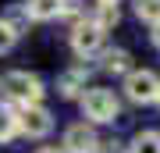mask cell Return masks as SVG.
Returning <instances> with one entry per match:
<instances>
[{
  "label": "cell",
  "mask_w": 160,
  "mask_h": 153,
  "mask_svg": "<svg viewBox=\"0 0 160 153\" xmlns=\"http://www.w3.org/2000/svg\"><path fill=\"white\" fill-rule=\"evenodd\" d=\"M25 11H29L32 22H50V18H61L68 11V4H64V0H29Z\"/></svg>",
  "instance_id": "obj_7"
},
{
  "label": "cell",
  "mask_w": 160,
  "mask_h": 153,
  "mask_svg": "<svg viewBox=\"0 0 160 153\" xmlns=\"http://www.w3.org/2000/svg\"><path fill=\"white\" fill-rule=\"evenodd\" d=\"M36 153H64V150H50V146H46V150H36Z\"/></svg>",
  "instance_id": "obj_16"
},
{
  "label": "cell",
  "mask_w": 160,
  "mask_h": 153,
  "mask_svg": "<svg viewBox=\"0 0 160 153\" xmlns=\"http://www.w3.org/2000/svg\"><path fill=\"white\" fill-rule=\"evenodd\" d=\"M14 135H18V110L11 103H0V142H7Z\"/></svg>",
  "instance_id": "obj_10"
},
{
  "label": "cell",
  "mask_w": 160,
  "mask_h": 153,
  "mask_svg": "<svg viewBox=\"0 0 160 153\" xmlns=\"http://www.w3.org/2000/svg\"><path fill=\"white\" fill-rule=\"evenodd\" d=\"M157 103H160V96H157Z\"/></svg>",
  "instance_id": "obj_18"
},
{
  "label": "cell",
  "mask_w": 160,
  "mask_h": 153,
  "mask_svg": "<svg viewBox=\"0 0 160 153\" xmlns=\"http://www.w3.org/2000/svg\"><path fill=\"white\" fill-rule=\"evenodd\" d=\"M50 128H53V118L43 103H32V107L18 110V132L25 139H43V135H50Z\"/></svg>",
  "instance_id": "obj_4"
},
{
  "label": "cell",
  "mask_w": 160,
  "mask_h": 153,
  "mask_svg": "<svg viewBox=\"0 0 160 153\" xmlns=\"http://www.w3.org/2000/svg\"><path fill=\"white\" fill-rule=\"evenodd\" d=\"M82 114L89 125H107L121 114V103L110 89H86L82 93Z\"/></svg>",
  "instance_id": "obj_2"
},
{
  "label": "cell",
  "mask_w": 160,
  "mask_h": 153,
  "mask_svg": "<svg viewBox=\"0 0 160 153\" xmlns=\"http://www.w3.org/2000/svg\"><path fill=\"white\" fill-rule=\"evenodd\" d=\"M14 39H18V32L4 22V18H0V54H7V50H11V46H14Z\"/></svg>",
  "instance_id": "obj_14"
},
{
  "label": "cell",
  "mask_w": 160,
  "mask_h": 153,
  "mask_svg": "<svg viewBox=\"0 0 160 153\" xmlns=\"http://www.w3.org/2000/svg\"><path fill=\"white\" fill-rule=\"evenodd\" d=\"M61 146H64V153H100V139H96V132H92V125L75 121V125H68Z\"/></svg>",
  "instance_id": "obj_6"
},
{
  "label": "cell",
  "mask_w": 160,
  "mask_h": 153,
  "mask_svg": "<svg viewBox=\"0 0 160 153\" xmlns=\"http://www.w3.org/2000/svg\"><path fill=\"white\" fill-rule=\"evenodd\" d=\"M0 96L7 103H18V107H32L43 100V82L29 71H7L0 75Z\"/></svg>",
  "instance_id": "obj_1"
},
{
  "label": "cell",
  "mask_w": 160,
  "mask_h": 153,
  "mask_svg": "<svg viewBox=\"0 0 160 153\" xmlns=\"http://www.w3.org/2000/svg\"><path fill=\"white\" fill-rule=\"evenodd\" d=\"M100 4H118V0H100Z\"/></svg>",
  "instance_id": "obj_17"
},
{
  "label": "cell",
  "mask_w": 160,
  "mask_h": 153,
  "mask_svg": "<svg viewBox=\"0 0 160 153\" xmlns=\"http://www.w3.org/2000/svg\"><path fill=\"white\" fill-rule=\"evenodd\" d=\"M128 153H160V132H139L132 139Z\"/></svg>",
  "instance_id": "obj_11"
},
{
  "label": "cell",
  "mask_w": 160,
  "mask_h": 153,
  "mask_svg": "<svg viewBox=\"0 0 160 153\" xmlns=\"http://www.w3.org/2000/svg\"><path fill=\"white\" fill-rule=\"evenodd\" d=\"M153 46H157V50H160V25L153 28Z\"/></svg>",
  "instance_id": "obj_15"
},
{
  "label": "cell",
  "mask_w": 160,
  "mask_h": 153,
  "mask_svg": "<svg viewBox=\"0 0 160 153\" xmlns=\"http://www.w3.org/2000/svg\"><path fill=\"white\" fill-rule=\"evenodd\" d=\"M125 96L132 100V103H157V96H160V79L153 71H128L125 75Z\"/></svg>",
  "instance_id": "obj_3"
},
{
  "label": "cell",
  "mask_w": 160,
  "mask_h": 153,
  "mask_svg": "<svg viewBox=\"0 0 160 153\" xmlns=\"http://www.w3.org/2000/svg\"><path fill=\"white\" fill-rule=\"evenodd\" d=\"M92 22H96L103 32H107V28H114L118 22H121V11H118V4H96V18H92Z\"/></svg>",
  "instance_id": "obj_12"
},
{
  "label": "cell",
  "mask_w": 160,
  "mask_h": 153,
  "mask_svg": "<svg viewBox=\"0 0 160 153\" xmlns=\"http://www.w3.org/2000/svg\"><path fill=\"white\" fill-rule=\"evenodd\" d=\"M100 46H103V28L92 22V18H86V22H78V25L71 28V50L78 54V57L100 54Z\"/></svg>",
  "instance_id": "obj_5"
},
{
  "label": "cell",
  "mask_w": 160,
  "mask_h": 153,
  "mask_svg": "<svg viewBox=\"0 0 160 153\" xmlns=\"http://www.w3.org/2000/svg\"><path fill=\"white\" fill-rule=\"evenodd\" d=\"M135 14L157 28L160 25V0H135Z\"/></svg>",
  "instance_id": "obj_13"
},
{
  "label": "cell",
  "mask_w": 160,
  "mask_h": 153,
  "mask_svg": "<svg viewBox=\"0 0 160 153\" xmlns=\"http://www.w3.org/2000/svg\"><path fill=\"white\" fill-rule=\"evenodd\" d=\"M103 71H110V75H128V71H132L128 50H107V54H103Z\"/></svg>",
  "instance_id": "obj_8"
},
{
  "label": "cell",
  "mask_w": 160,
  "mask_h": 153,
  "mask_svg": "<svg viewBox=\"0 0 160 153\" xmlns=\"http://www.w3.org/2000/svg\"><path fill=\"white\" fill-rule=\"evenodd\" d=\"M57 89L61 96H78V89H86V68H71L68 75H61Z\"/></svg>",
  "instance_id": "obj_9"
}]
</instances>
